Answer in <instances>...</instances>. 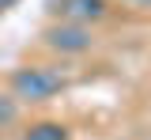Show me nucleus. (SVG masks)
Masks as SVG:
<instances>
[{"mask_svg": "<svg viewBox=\"0 0 151 140\" xmlns=\"http://www.w3.org/2000/svg\"><path fill=\"white\" fill-rule=\"evenodd\" d=\"M68 87V80L49 64H19L8 76V91L19 102H49Z\"/></svg>", "mask_w": 151, "mask_h": 140, "instance_id": "1", "label": "nucleus"}, {"mask_svg": "<svg viewBox=\"0 0 151 140\" xmlns=\"http://www.w3.org/2000/svg\"><path fill=\"white\" fill-rule=\"evenodd\" d=\"M42 42L53 49V53H64V57H79L94 45V34L87 23H68V19H53L45 30H42Z\"/></svg>", "mask_w": 151, "mask_h": 140, "instance_id": "2", "label": "nucleus"}, {"mask_svg": "<svg viewBox=\"0 0 151 140\" xmlns=\"http://www.w3.org/2000/svg\"><path fill=\"white\" fill-rule=\"evenodd\" d=\"M110 0H49V15L53 19H68V23H98L106 19Z\"/></svg>", "mask_w": 151, "mask_h": 140, "instance_id": "3", "label": "nucleus"}, {"mask_svg": "<svg viewBox=\"0 0 151 140\" xmlns=\"http://www.w3.org/2000/svg\"><path fill=\"white\" fill-rule=\"evenodd\" d=\"M23 140H72V129L64 121H30L23 129Z\"/></svg>", "mask_w": 151, "mask_h": 140, "instance_id": "4", "label": "nucleus"}, {"mask_svg": "<svg viewBox=\"0 0 151 140\" xmlns=\"http://www.w3.org/2000/svg\"><path fill=\"white\" fill-rule=\"evenodd\" d=\"M15 118H19V99L12 91H0V129L4 125H15Z\"/></svg>", "mask_w": 151, "mask_h": 140, "instance_id": "5", "label": "nucleus"}, {"mask_svg": "<svg viewBox=\"0 0 151 140\" xmlns=\"http://www.w3.org/2000/svg\"><path fill=\"white\" fill-rule=\"evenodd\" d=\"M121 4H129V8H151V0H121Z\"/></svg>", "mask_w": 151, "mask_h": 140, "instance_id": "6", "label": "nucleus"}, {"mask_svg": "<svg viewBox=\"0 0 151 140\" xmlns=\"http://www.w3.org/2000/svg\"><path fill=\"white\" fill-rule=\"evenodd\" d=\"M12 4H15V0H0V12H8V8H12Z\"/></svg>", "mask_w": 151, "mask_h": 140, "instance_id": "7", "label": "nucleus"}]
</instances>
